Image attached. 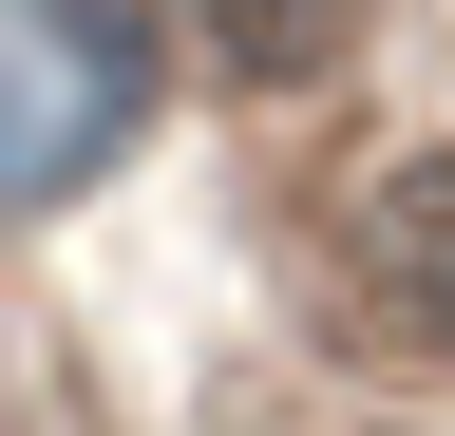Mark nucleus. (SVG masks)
Masks as SVG:
<instances>
[{
    "label": "nucleus",
    "instance_id": "nucleus-1",
    "mask_svg": "<svg viewBox=\"0 0 455 436\" xmlns=\"http://www.w3.org/2000/svg\"><path fill=\"white\" fill-rule=\"evenodd\" d=\"M114 133H133V38L95 0H0V209L76 190Z\"/></svg>",
    "mask_w": 455,
    "mask_h": 436
},
{
    "label": "nucleus",
    "instance_id": "nucleus-2",
    "mask_svg": "<svg viewBox=\"0 0 455 436\" xmlns=\"http://www.w3.org/2000/svg\"><path fill=\"white\" fill-rule=\"evenodd\" d=\"M341 266H361V304L418 361H455V152H398V171L361 190V228H341Z\"/></svg>",
    "mask_w": 455,
    "mask_h": 436
},
{
    "label": "nucleus",
    "instance_id": "nucleus-3",
    "mask_svg": "<svg viewBox=\"0 0 455 436\" xmlns=\"http://www.w3.org/2000/svg\"><path fill=\"white\" fill-rule=\"evenodd\" d=\"M190 20H209V58L228 76H341V58H361V0H190Z\"/></svg>",
    "mask_w": 455,
    "mask_h": 436
}]
</instances>
